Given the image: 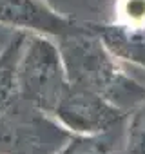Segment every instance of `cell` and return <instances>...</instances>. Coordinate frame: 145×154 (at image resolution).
<instances>
[{
    "label": "cell",
    "mask_w": 145,
    "mask_h": 154,
    "mask_svg": "<svg viewBox=\"0 0 145 154\" xmlns=\"http://www.w3.org/2000/svg\"><path fill=\"white\" fill-rule=\"evenodd\" d=\"M58 154H123V122L98 134H72Z\"/></svg>",
    "instance_id": "6"
},
{
    "label": "cell",
    "mask_w": 145,
    "mask_h": 154,
    "mask_svg": "<svg viewBox=\"0 0 145 154\" xmlns=\"http://www.w3.org/2000/svg\"><path fill=\"white\" fill-rule=\"evenodd\" d=\"M67 80L102 94L129 112L145 98V84L131 72V63L116 56L96 27H76L56 40Z\"/></svg>",
    "instance_id": "1"
},
{
    "label": "cell",
    "mask_w": 145,
    "mask_h": 154,
    "mask_svg": "<svg viewBox=\"0 0 145 154\" xmlns=\"http://www.w3.org/2000/svg\"><path fill=\"white\" fill-rule=\"evenodd\" d=\"M26 33H18L15 40L0 53V111L9 107L17 98V60L20 53V45Z\"/></svg>",
    "instance_id": "7"
},
{
    "label": "cell",
    "mask_w": 145,
    "mask_h": 154,
    "mask_svg": "<svg viewBox=\"0 0 145 154\" xmlns=\"http://www.w3.org/2000/svg\"><path fill=\"white\" fill-rule=\"evenodd\" d=\"M125 114V111L105 100L102 94L69 84L53 118L71 134H98L120 125Z\"/></svg>",
    "instance_id": "4"
},
{
    "label": "cell",
    "mask_w": 145,
    "mask_h": 154,
    "mask_svg": "<svg viewBox=\"0 0 145 154\" xmlns=\"http://www.w3.org/2000/svg\"><path fill=\"white\" fill-rule=\"evenodd\" d=\"M123 154H145V98L125 114Z\"/></svg>",
    "instance_id": "8"
},
{
    "label": "cell",
    "mask_w": 145,
    "mask_h": 154,
    "mask_svg": "<svg viewBox=\"0 0 145 154\" xmlns=\"http://www.w3.org/2000/svg\"><path fill=\"white\" fill-rule=\"evenodd\" d=\"M0 26L54 40L78 27L75 20L58 13L47 0H0Z\"/></svg>",
    "instance_id": "5"
},
{
    "label": "cell",
    "mask_w": 145,
    "mask_h": 154,
    "mask_svg": "<svg viewBox=\"0 0 145 154\" xmlns=\"http://www.w3.org/2000/svg\"><path fill=\"white\" fill-rule=\"evenodd\" d=\"M71 136L51 114L20 98L0 111V154H58Z\"/></svg>",
    "instance_id": "3"
},
{
    "label": "cell",
    "mask_w": 145,
    "mask_h": 154,
    "mask_svg": "<svg viewBox=\"0 0 145 154\" xmlns=\"http://www.w3.org/2000/svg\"><path fill=\"white\" fill-rule=\"evenodd\" d=\"M67 87L69 80L56 40L26 33L17 60L18 98L53 116Z\"/></svg>",
    "instance_id": "2"
},
{
    "label": "cell",
    "mask_w": 145,
    "mask_h": 154,
    "mask_svg": "<svg viewBox=\"0 0 145 154\" xmlns=\"http://www.w3.org/2000/svg\"><path fill=\"white\" fill-rule=\"evenodd\" d=\"M18 33L17 31H13V29H8V27H4V26H0V53H2L13 40H15V36H17Z\"/></svg>",
    "instance_id": "9"
}]
</instances>
